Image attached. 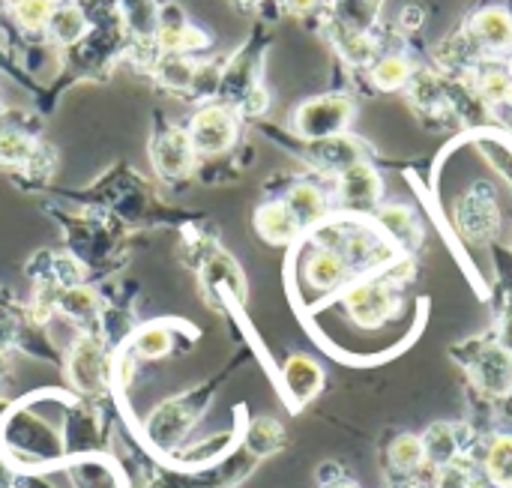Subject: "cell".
I'll use <instances>...</instances> for the list:
<instances>
[{"mask_svg": "<svg viewBox=\"0 0 512 488\" xmlns=\"http://www.w3.org/2000/svg\"><path fill=\"white\" fill-rule=\"evenodd\" d=\"M477 381L489 393H507L512 387V351L507 348H486L474 366Z\"/></svg>", "mask_w": 512, "mask_h": 488, "instance_id": "15", "label": "cell"}, {"mask_svg": "<svg viewBox=\"0 0 512 488\" xmlns=\"http://www.w3.org/2000/svg\"><path fill=\"white\" fill-rule=\"evenodd\" d=\"M237 6H243V9H252V6H258V3H264V0H234Z\"/></svg>", "mask_w": 512, "mask_h": 488, "instance_id": "28", "label": "cell"}, {"mask_svg": "<svg viewBox=\"0 0 512 488\" xmlns=\"http://www.w3.org/2000/svg\"><path fill=\"white\" fill-rule=\"evenodd\" d=\"M282 381H285V390H288L291 402L294 405H306V402H312L321 393V387H324V369L312 357L297 354V357H291L285 363Z\"/></svg>", "mask_w": 512, "mask_h": 488, "instance_id": "8", "label": "cell"}, {"mask_svg": "<svg viewBox=\"0 0 512 488\" xmlns=\"http://www.w3.org/2000/svg\"><path fill=\"white\" fill-rule=\"evenodd\" d=\"M285 207L291 210V216L297 219V225L306 228H318L327 219V195L315 186V183H297L288 189L285 195Z\"/></svg>", "mask_w": 512, "mask_h": 488, "instance_id": "12", "label": "cell"}, {"mask_svg": "<svg viewBox=\"0 0 512 488\" xmlns=\"http://www.w3.org/2000/svg\"><path fill=\"white\" fill-rule=\"evenodd\" d=\"M285 6L294 12V15H306L318 6V0H285Z\"/></svg>", "mask_w": 512, "mask_h": 488, "instance_id": "27", "label": "cell"}, {"mask_svg": "<svg viewBox=\"0 0 512 488\" xmlns=\"http://www.w3.org/2000/svg\"><path fill=\"white\" fill-rule=\"evenodd\" d=\"M483 90H486V96L489 99H507L512 90V78L507 72H489L486 78H483Z\"/></svg>", "mask_w": 512, "mask_h": 488, "instance_id": "26", "label": "cell"}, {"mask_svg": "<svg viewBox=\"0 0 512 488\" xmlns=\"http://www.w3.org/2000/svg\"><path fill=\"white\" fill-rule=\"evenodd\" d=\"M60 309L69 315V318H75V321H87V318H93L96 312H99V297L90 291V288H69V291H63V297H60Z\"/></svg>", "mask_w": 512, "mask_h": 488, "instance_id": "25", "label": "cell"}, {"mask_svg": "<svg viewBox=\"0 0 512 488\" xmlns=\"http://www.w3.org/2000/svg\"><path fill=\"white\" fill-rule=\"evenodd\" d=\"M345 309H348L351 321L360 327L387 324L399 309L396 282L387 276H378V279H363V282L351 285L345 294Z\"/></svg>", "mask_w": 512, "mask_h": 488, "instance_id": "3", "label": "cell"}, {"mask_svg": "<svg viewBox=\"0 0 512 488\" xmlns=\"http://www.w3.org/2000/svg\"><path fill=\"white\" fill-rule=\"evenodd\" d=\"M354 117V102L339 93L315 96L294 111V129L306 141H324L345 132Z\"/></svg>", "mask_w": 512, "mask_h": 488, "instance_id": "2", "label": "cell"}, {"mask_svg": "<svg viewBox=\"0 0 512 488\" xmlns=\"http://www.w3.org/2000/svg\"><path fill=\"white\" fill-rule=\"evenodd\" d=\"M477 42H483L486 48H507L512 45V15L501 6H492V9H483L474 24H471Z\"/></svg>", "mask_w": 512, "mask_h": 488, "instance_id": "16", "label": "cell"}, {"mask_svg": "<svg viewBox=\"0 0 512 488\" xmlns=\"http://www.w3.org/2000/svg\"><path fill=\"white\" fill-rule=\"evenodd\" d=\"M9 3H12V0H9Z\"/></svg>", "mask_w": 512, "mask_h": 488, "instance_id": "32", "label": "cell"}, {"mask_svg": "<svg viewBox=\"0 0 512 488\" xmlns=\"http://www.w3.org/2000/svg\"><path fill=\"white\" fill-rule=\"evenodd\" d=\"M255 231L273 246H288L297 240V234L303 228L297 225V219L291 216L285 201H270V204H261L255 210Z\"/></svg>", "mask_w": 512, "mask_h": 488, "instance_id": "11", "label": "cell"}, {"mask_svg": "<svg viewBox=\"0 0 512 488\" xmlns=\"http://www.w3.org/2000/svg\"><path fill=\"white\" fill-rule=\"evenodd\" d=\"M171 351V330L165 324H153L135 336V354L144 360H159Z\"/></svg>", "mask_w": 512, "mask_h": 488, "instance_id": "23", "label": "cell"}, {"mask_svg": "<svg viewBox=\"0 0 512 488\" xmlns=\"http://www.w3.org/2000/svg\"><path fill=\"white\" fill-rule=\"evenodd\" d=\"M105 354L102 345L90 336L78 339L69 348V381L81 390V393H96L105 384Z\"/></svg>", "mask_w": 512, "mask_h": 488, "instance_id": "6", "label": "cell"}, {"mask_svg": "<svg viewBox=\"0 0 512 488\" xmlns=\"http://www.w3.org/2000/svg\"><path fill=\"white\" fill-rule=\"evenodd\" d=\"M459 225L462 234L471 240H486L489 234H495L498 225V210H495V198H486L483 204H477V198H468V207H459Z\"/></svg>", "mask_w": 512, "mask_h": 488, "instance_id": "17", "label": "cell"}, {"mask_svg": "<svg viewBox=\"0 0 512 488\" xmlns=\"http://www.w3.org/2000/svg\"><path fill=\"white\" fill-rule=\"evenodd\" d=\"M48 156H51V150L39 147L30 132H24L18 126H3L0 129V165L36 171V165L42 159H48Z\"/></svg>", "mask_w": 512, "mask_h": 488, "instance_id": "9", "label": "cell"}, {"mask_svg": "<svg viewBox=\"0 0 512 488\" xmlns=\"http://www.w3.org/2000/svg\"><path fill=\"white\" fill-rule=\"evenodd\" d=\"M327 488H357L354 483H348V480H339V483H330Z\"/></svg>", "mask_w": 512, "mask_h": 488, "instance_id": "29", "label": "cell"}, {"mask_svg": "<svg viewBox=\"0 0 512 488\" xmlns=\"http://www.w3.org/2000/svg\"><path fill=\"white\" fill-rule=\"evenodd\" d=\"M309 159L315 165H321L327 171H339V174L345 168L363 162L357 141L348 138V135H336V138H324V141H309Z\"/></svg>", "mask_w": 512, "mask_h": 488, "instance_id": "14", "label": "cell"}, {"mask_svg": "<svg viewBox=\"0 0 512 488\" xmlns=\"http://www.w3.org/2000/svg\"><path fill=\"white\" fill-rule=\"evenodd\" d=\"M378 222H381V228H384L399 246H405V249H414V246H417V240H420V225H417V216H414L411 207H405V204H390V207H384V210L378 213Z\"/></svg>", "mask_w": 512, "mask_h": 488, "instance_id": "18", "label": "cell"}, {"mask_svg": "<svg viewBox=\"0 0 512 488\" xmlns=\"http://www.w3.org/2000/svg\"><path fill=\"white\" fill-rule=\"evenodd\" d=\"M390 462L396 471L402 474H414L417 468H423L426 453H423V441L417 435H399L390 447Z\"/></svg>", "mask_w": 512, "mask_h": 488, "instance_id": "22", "label": "cell"}, {"mask_svg": "<svg viewBox=\"0 0 512 488\" xmlns=\"http://www.w3.org/2000/svg\"><path fill=\"white\" fill-rule=\"evenodd\" d=\"M507 75H510V78H512V60H510V66H507Z\"/></svg>", "mask_w": 512, "mask_h": 488, "instance_id": "30", "label": "cell"}, {"mask_svg": "<svg viewBox=\"0 0 512 488\" xmlns=\"http://www.w3.org/2000/svg\"><path fill=\"white\" fill-rule=\"evenodd\" d=\"M150 159H153V168L159 177L165 180H183L195 171V150H192V141L186 135V129H177V126H165L162 132L153 135V144H150Z\"/></svg>", "mask_w": 512, "mask_h": 488, "instance_id": "4", "label": "cell"}, {"mask_svg": "<svg viewBox=\"0 0 512 488\" xmlns=\"http://www.w3.org/2000/svg\"><path fill=\"white\" fill-rule=\"evenodd\" d=\"M153 45H156L159 54L186 57L192 51L207 48L210 36L204 30H198L195 24H189L186 15L180 12V6H162L159 21H156V33H153Z\"/></svg>", "mask_w": 512, "mask_h": 488, "instance_id": "5", "label": "cell"}, {"mask_svg": "<svg viewBox=\"0 0 512 488\" xmlns=\"http://www.w3.org/2000/svg\"><path fill=\"white\" fill-rule=\"evenodd\" d=\"M237 132H240V120H237V111L231 105H222V102H210V105H201L189 126H186V135L192 141V150L195 156H222L234 147L237 141Z\"/></svg>", "mask_w": 512, "mask_h": 488, "instance_id": "1", "label": "cell"}, {"mask_svg": "<svg viewBox=\"0 0 512 488\" xmlns=\"http://www.w3.org/2000/svg\"><path fill=\"white\" fill-rule=\"evenodd\" d=\"M348 273H351V264L345 261V255L336 249H321V246L306 258V267H303V276L315 291L339 288L348 279Z\"/></svg>", "mask_w": 512, "mask_h": 488, "instance_id": "10", "label": "cell"}, {"mask_svg": "<svg viewBox=\"0 0 512 488\" xmlns=\"http://www.w3.org/2000/svg\"><path fill=\"white\" fill-rule=\"evenodd\" d=\"M486 477L492 486L512 488V435H498L486 450Z\"/></svg>", "mask_w": 512, "mask_h": 488, "instance_id": "20", "label": "cell"}, {"mask_svg": "<svg viewBox=\"0 0 512 488\" xmlns=\"http://www.w3.org/2000/svg\"><path fill=\"white\" fill-rule=\"evenodd\" d=\"M381 177L372 165L357 162L339 174V198L348 210H372L381 198Z\"/></svg>", "mask_w": 512, "mask_h": 488, "instance_id": "7", "label": "cell"}, {"mask_svg": "<svg viewBox=\"0 0 512 488\" xmlns=\"http://www.w3.org/2000/svg\"><path fill=\"white\" fill-rule=\"evenodd\" d=\"M507 102H512V90H510V96H507Z\"/></svg>", "mask_w": 512, "mask_h": 488, "instance_id": "31", "label": "cell"}, {"mask_svg": "<svg viewBox=\"0 0 512 488\" xmlns=\"http://www.w3.org/2000/svg\"><path fill=\"white\" fill-rule=\"evenodd\" d=\"M90 15L78 6V3H57V9L51 12V21L45 27V33L57 42V45H78L87 33H90Z\"/></svg>", "mask_w": 512, "mask_h": 488, "instance_id": "13", "label": "cell"}, {"mask_svg": "<svg viewBox=\"0 0 512 488\" xmlns=\"http://www.w3.org/2000/svg\"><path fill=\"white\" fill-rule=\"evenodd\" d=\"M60 0H12V18L27 33H42Z\"/></svg>", "mask_w": 512, "mask_h": 488, "instance_id": "21", "label": "cell"}, {"mask_svg": "<svg viewBox=\"0 0 512 488\" xmlns=\"http://www.w3.org/2000/svg\"><path fill=\"white\" fill-rule=\"evenodd\" d=\"M420 441H423L426 462H432V465H450V462L456 459V453H459L456 432H453V426H447V423L429 426V432H426Z\"/></svg>", "mask_w": 512, "mask_h": 488, "instance_id": "19", "label": "cell"}, {"mask_svg": "<svg viewBox=\"0 0 512 488\" xmlns=\"http://www.w3.org/2000/svg\"><path fill=\"white\" fill-rule=\"evenodd\" d=\"M411 78V66H408V60L405 57H381L378 63H375V69H372V81L381 87V90H396V87H402L405 81Z\"/></svg>", "mask_w": 512, "mask_h": 488, "instance_id": "24", "label": "cell"}]
</instances>
